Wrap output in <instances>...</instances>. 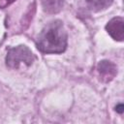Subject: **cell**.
Segmentation results:
<instances>
[{
  "instance_id": "7",
  "label": "cell",
  "mask_w": 124,
  "mask_h": 124,
  "mask_svg": "<svg viewBox=\"0 0 124 124\" xmlns=\"http://www.w3.org/2000/svg\"><path fill=\"white\" fill-rule=\"evenodd\" d=\"M116 110H117L118 112H120V113H121V112L123 111V105L121 104V105L117 106V107H116Z\"/></svg>"
},
{
  "instance_id": "3",
  "label": "cell",
  "mask_w": 124,
  "mask_h": 124,
  "mask_svg": "<svg viewBox=\"0 0 124 124\" xmlns=\"http://www.w3.org/2000/svg\"><path fill=\"white\" fill-rule=\"evenodd\" d=\"M108 33L116 41H123L124 39V19L120 16L113 17L106 25Z\"/></svg>"
},
{
  "instance_id": "1",
  "label": "cell",
  "mask_w": 124,
  "mask_h": 124,
  "mask_svg": "<svg viewBox=\"0 0 124 124\" xmlns=\"http://www.w3.org/2000/svg\"><path fill=\"white\" fill-rule=\"evenodd\" d=\"M38 48L45 53H61L67 46V32L61 21L49 22L37 38Z\"/></svg>"
},
{
  "instance_id": "4",
  "label": "cell",
  "mask_w": 124,
  "mask_h": 124,
  "mask_svg": "<svg viewBox=\"0 0 124 124\" xmlns=\"http://www.w3.org/2000/svg\"><path fill=\"white\" fill-rule=\"evenodd\" d=\"M98 72L106 81H108L115 76L116 67L109 61H102L98 65Z\"/></svg>"
},
{
  "instance_id": "2",
  "label": "cell",
  "mask_w": 124,
  "mask_h": 124,
  "mask_svg": "<svg viewBox=\"0 0 124 124\" xmlns=\"http://www.w3.org/2000/svg\"><path fill=\"white\" fill-rule=\"evenodd\" d=\"M35 60L33 52L25 46H17L9 49L6 56V63L11 68H18L20 64L30 66Z\"/></svg>"
},
{
  "instance_id": "5",
  "label": "cell",
  "mask_w": 124,
  "mask_h": 124,
  "mask_svg": "<svg viewBox=\"0 0 124 124\" xmlns=\"http://www.w3.org/2000/svg\"><path fill=\"white\" fill-rule=\"evenodd\" d=\"M41 1L44 11L48 14L58 13L63 6V0H41Z\"/></svg>"
},
{
  "instance_id": "6",
  "label": "cell",
  "mask_w": 124,
  "mask_h": 124,
  "mask_svg": "<svg viewBox=\"0 0 124 124\" xmlns=\"http://www.w3.org/2000/svg\"><path fill=\"white\" fill-rule=\"evenodd\" d=\"M113 0H85L87 6L93 11H101L107 9Z\"/></svg>"
},
{
  "instance_id": "8",
  "label": "cell",
  "mask_w": 124,
  "mask_h": 124,
  "mask_svg": "<svg viewBox=\"0 0 124 124\" xmlns=\"http://www.w3.org/2000/svg\"><path fill=\"white\" fill-rule=\"evenodd\" d=\"M7 1H12V0H7Z\"/></svg>"
}]
</instances>
